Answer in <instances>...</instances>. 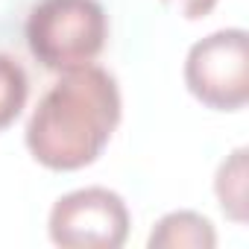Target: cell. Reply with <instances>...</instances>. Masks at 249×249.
<instances>
[{
    "mask_svg": "<svg viewBox=\"0 0 249 249\" xmlns=\"http://www.w3.org/2000/svg\"><path fill=\"white\" fill-rule=\"evenodd\" d=\"M120 123V88L100 65L62 71L27 120V147L50 170H79L100 159Z\"/></svg>",
    "mask_w": 249,
    "mask_h": 249,
    "instance_id": "cell-1",
    "label": "cell"
},
{
    "mask_svg": "<svg viewBox=\"0 0 249 249\" xmlns=\"http://www.w3.org/2000/svg\"><path fill=\"white\" fill-rule=\"evenodd\" d=\"M214 194L229 220L246 223V147H237L214 176Z\"/></svg>",
    "mask_w": 249,
    "mask_h": 249,
    "instance_id": "cell-6",
    "label": "cell"
},
{
    "mask_svg": "<svg viewBox=\"0 0 249 249\" xmlns=\"http://www.w3.org/2000/svg\"><path fill=\"white\" fill-rule=\"evenodd\" d=\"M108 38L100 0H38L27 18L30 53L50 71L91 65Z\"/></svg>",
    "mask_w": 249,
    "mask_h": 249,
    "instance_id": "cell-2",
    "label": "cell"
},
{
    "mask_svg": "<svg viewBox=\"0 0 249 249\" xmlns=\"http://www.w3.org/2000/svg\"><path fill=\"white\" fill-rule=\"evenodd\" d=\"M161 3L170 6L173 12H179L188 21H199V18H205L217 6V0H161Z\"/></svg>",
    "mask_w": 249,
    "mask_h": 249,
    "instance_id": "cell-8",
    "label": "cell"
},
{
    "mask_svg": "<svg viewBox=\"0 0 249 249\" xmlns=\"http://www.w3.org/2000/svg\"><path fill=\"white\" fill-rule=\"evenodd\" d=\"M47 231L62 249H120L129 237V208L108 188H79L56 199Z\"/></svg>",
    "mask_w": 249,
    "mask_h": 249,
    "instance_id": "cell-4",
    "label": "cell"
},
{
    "mask_svg": "<svg viewBox=\"0 0 249 249\" xmlns=\"http://www.w3.org/2000/svg\"><path fill=\"white\" fill-rule=\"evenodd\" d=\"M147 246L150 249H214L217 231L211 220L196 211H170L156 223Z\"/></svg>",
    "mask_w": 249,
    "mask_h": 249,
    "instance_id": "cell-5",
    "label": "cell"
},
{
    "mask_svg": "<svg viewBox=\"0 0 249 249\" xmlns=\"http://www.w3.org/2000/svg\"><path fill=\"white\" fill-rule=\"evenodd\" d=\"M27 97H30V79L24 65L9 53H0V132L9 123H15V117L27 106Z\"/></svg>",
    "mask_w": 249,
    "mask_h": 249,
    "instance_id": "cell-7",
    "label": "cell"
},
{
    "mask_svg": "<svg viewBox=\"0 0 249 249\" xmlns=\"http://www.w3.org/2000/svg\"><path fill=\"white\" fill-rule=\"evenodd\" d=\"M188 91L217 111H234L249 100V36L240 27L217 30L191 44L185 59Z\"/></svg>",
    "mask_w": 249,
    "mask_h": 249,
    "instance_id": "cell-3",
    "label": "cell"
}]
</instances>
